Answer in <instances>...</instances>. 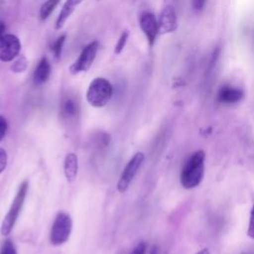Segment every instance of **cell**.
Returning a JSON list of instances; mask_svg holds the SVG:
<instances>
[{"instance_id": "obj_1", "label": "cell", "mask_w": 254, "mask_h": 254, "mask_svg": "<svg viewBox=\"0 0 254 254\" xmlns=\"http://www.w3.org/2000/svg\"><path fill=\"white\" fill-rule=\"evenodd\" d=\"M204 160L205 153L202 150L195 151L187 160L180 176L181 185L185 189H194L201 183L204 176Z\"/></svg>"}, {"instance_id": "obj_2", "label": "cell", "mask_w": 254, "mask_h": 254, "mask_svg": "<svg viewBox=\"0 0 254 254\" xmlns=\"http://www.w3.org/2000/svg\"><path fill=\"white\" fill-rule=\"evenodd\" d=\"M113 88L111 83L103 77L94 78L86 90V100L93 107H103L111 99Z\"/></svg>"}, {"instance_id": "obj_3", "label": "cell", "mask_w": 254, "mask_h": 254, "mask_svg": "<svg viewBox=\"0 0 254 254\" xmlns=\"http://www.w3.org/2000/svg\"><path fill=\"white\" fill-rule=\"evenodd\" d=\"M27 190H28V182L25 181L20 185L18 191L12 201V204L2 221L1 229H0L2 235H8L12 231L15 225V222L21 212L22 206L24 204Z\"/></svg>"}, {"instance_id": "obj_4", "label": "cell", "mask_w": 254, "mask_h": 254, "mask_svg": "<svg viewBox=\"0 0 254 254\" xmlns=\"http://www.w3.org/2000/svg\"><path fill=\"white\" fill-rule=\"evenodd\" d=\"M72 220L66 212H59L54 220L50 233V241L55 246L65 243L71 233Z\"/></svg>"}, {"instance_id": "obj_5", "label": "cell", "mask_w": 254, "mask_h": 254, "mask_svg": "<svg viewBox=\"0 0 254 254\" xmlns=\"http://www.w3.org/2000/svg\"><path fill=\"white\" fill-rule=\"evenodd\" d=\"M144 159H145L144 154L142 152H138L127 163V165L125 166V168L119 178V181L117 183V190L119 192L123 193L127 190L131 182L133 181L134 177L136 176L137 172L141 168V166L144 162Z\"/></svg>"}, {"instance_id": "obj_6", "label": "cell", "mask_w": 254, "mask_h": 254, "mask_svg": "<svg viewBox=\"0 0 254 254\" xmlns=\"http://www.w3.org/2000/svg\"><path fill=\"white\" fill-rule=\"evenodd\" d=\"M98 46L99 44L97 41H92L85 48H83L77 60L69 66V71L71 74H77L89 69L96 57Z\"/></svg>"}, {"instance_id": "obj_7", "label": "cell", "mask_w": 254, "mask_h": 254, "mask_svg": "<svg viewBox=\"0 0 254 254\" xmlns=\"http://www.w3.org/2000/svg\"><path fill=\"white\" fill-rule=\"evenodd\" d=\"M21 50V42L17 36L6 34L0 39V61L11 62L18 57Z\"/></svg>"}, {"instance_id": "obj_8", "label": "cell", "mask_w": 254, "mask_h": 254, "mask_svg": "<svg viewBox=\"0 0 254 254\" xmlns=\"http://www.w3.org/2000/svg\"><path fill=\"white\" fill-rule=\"evenodd\" d=\"M139 25L147 38L149 46L153 47L159 35V25L155 15L151 12H143L139 18Z\"/></svg>"}, {"instance_id": "obj_9", "label": "cell", "mask_w": 254, "mask_h": 254, "mask_svg": "<svg viewBox=\"0 0 254 254\" xmlns=\"http://www.w3.org/2000/svg\"><path fill=\"white\" fill-rule=\"evenodd\" d=\"M159 25V34L165 35L169 33H173L178 28V19L177 13L172 5H167L161 11L158 20Z\"/></svg>"}, {"instance_id": "obj_10", "label": "cell", "mask_w": 254, "mask_h": 254, "mask_svg": "<svg viewBox=\"0 0 254 254\" xmlns=\"http://www.w3.org/2000/svg\"><path fill=\"white\" fill-rule=\"evenodd\" d=\"M243 96H244V92L240 88H237L231 85L222 86L217 93L218 101L226 104L237 103L243 98Z\"/></svg>"}, {"instance_id": "obj_11", "label": "cell", "mask_w": 254, "mask_h": 254, "mask_svg": "<svg viewBox=\"0 0 254 254\" xmlns=\"http://www.w3.org/2000/svg\"><path fill=\"white\" fill-rule=\"evenodd\" d=\"M78 171V159L74 153H68L64 161V173L67 182L72 183L75 181Z\"/></svg>"}, {"instance_id": "obj_12", "label": "cell", "mask_w": 254, "mask_h": 254, "mask_svg": "<svg viewBox=\"0 0 254 254\" xmlns=\"http://www.w3.org/2000/svg\"><path fill=\"white\" fill-rule=\"evenodd\" d=\"M83 0H66L59 14V17L56 21L55 28L57 30H60L64 27L66 20L69 18V16L73 13L75 8L82 2Z\"/></svg>"}, {"instance_id": "obj_13", "label": "cell", "mask_w": 254, "mask_h": 254, "mask_svg": "<svg viewBox=\"0 0 254 254\" xmlns=\"http://www.w3.org/2000/svg\"><path fill=\"white\" fill-rule=\"evenodd\" d=\"M50 74H51V64H50V62L49 60L46 58V57H43L35 71H34V81L35 83L37 84H42V83H45L49 77H50Z\"/></svg>"}, {"instance_id": "obj_14", "label": "cell", "mask_w": 254, "mask_h": 254, "mask_svg": "<svg viewBox=\"0 0 254 254\" xmlns=\"http://www.w3.org/2000/svg\"><path fill=\"white\" fill-rule=\"evenodd\" d=\"M78 106L76 101L73 98H65L61 106V112L62 115L66 118H72L77 114Z\"/></svg>"}, {"instance_id": "obj_15", "label": "cell", "mask_w": 254, "mask_h": 254, "mask_svg": "<svg viewBox=\"0 0 254 254\" xmlns=\"http://www.w3.org/2000/svg\"><path fill=\"white\" fill-rule=\"evenodd\" d=\"M60 1L61 0H47L40 8V18L42 20H46L55 10Z\"/></svg>"}, {"instance_id": "obj_16", "label": "cell", "mask_w": 254, "mask_h": 254, "mask_svg": "<svg viewBox=\"0 0 254 254\" xmlns=\"http://www.w3.org/2000/svg\"><path fill=\"white\" fill-rule=\"evenodd\" d=\"M65 39H66V35L64 34L61 37H59L56 40V42L54 43V45L52 46V51H53L54 56H55L57 61H59L61 59V55H62V51H63L64 44L65 42Z\"/></svg>"}, {"instance_id": "obj_17", "label": "cell", "mask_w": 254, "mask_h": 254, "mask_svg": "<svg viewBox=\"0 0 254 254\" xmlns=\"http://www.w3.org/2000/svg\"><path fill=\"white\" fill-rule=\"evenodd\" d=\"M28 67V61L24 56H21L18 58L11 65V69L14 72H23L27 69Z\"/></svg>"}, {"instance_id": "obj_18", "label": "cell", "mask_w": 254, "mask_h": 254, "mask_svg": "<svg viewBox=\"0 0 254 254\" xmlns=\"http://www.w3.org/2000/svg\"><path fill=\"white\" fill-rule=\"evenodd\" d=\"M128 38H129V32L126 31V30L123 31V32L121 33L119 39H118L117 44L115 45L114 53H115L116 55H119V54L123 51V49H124V47H125V45H126V43H127Z\"/></svg>"}, {"instance_id": "obj_19", "label": "cell", "mask_w": 254, "mask_h": 254, "mask_svg": "<svg viewBox=\"0 0 254 254\" xmlns=\"http://www.w3.org/2000/svg\"><path fill=\"white\" fill-rule=\"evenodd\" d=\"M1 254H17L16 248L12 242V240L7 239L3 243L2 249H1Z\"/></svg>"}, {"instance_id": "obj_20", "label": "cell", "mask_w": 254, "mask_h": 254, "mask_svg": "<svg viewBox=\"0 0 254 254\" xmlns=\"http://www.w3.org/2000/svg\"><path fill=\"white\" fill-rule=\"evenodd\" d=\"M247 235H248L250 238L254 239V204L252 205V208H251V211H250V217H249Z\"/></svg>"}, {"instance_id": "obj_21", "label": "cell", "mask_w": 254, "mask_h": 254, "mask_svg": "<svg viewBox=\"0 0 254 254\" xmlns=\"http://www.w3.org/2000/svg\"><path fill=\"white\" fill-rule=\"evenodd\" d=\"M7 163H8V156H7V152L4 148L0 147V174L4 172V170L7 167Z\"/></svg>"}, {"instance_id": "obj_22", "label": "cell", "mask_w": 254, "mask_h": 254, "mask_svg": "<svg viewBox=\"0 0 254 254\" xmlns=\"http://www.w3.org/2000/svg\"><path fill=\"white\" fill-rule=\"evenodd\" d=\"M7 128H8V123H7L6 118L4 116L0 115V142L5 137L6 132H7Z\"/></svg>"}, {"instance_id": "obj_23", "label": "cell", "mask_w": 254, "mask_h": 254, "mask_svg": "<svg viewBox=\"0 0 254 254\" xmlns=\"http://www.w3.org/2000/svg\"><path fill=\"white\" fill-rule=\"evenodd\" d=\"M146 249H147L146 243L142 241V242H139V243L133 248V250L131 251L130 254H146Z\"/></svg>"}, {"instance_id": "obj_24", "label": "cell", "mask_w": 254, "mask_h": 254, "mask_svg": "<svg viewBox=\"0 0 254 254\" xmlns=\"http://www.w3.org/2000/svg\"><path fill=\"white\" fill-rule=\"evenodd\" d=\"M206 0H191V5L195 11H200L203 9Z\"/></svg>"}, {"instance_id": "obj_25", "label": "cell", "mask_w": 254, "mask_h": 254, "mask_svg": "<svg viewBox=\"0 0 254 254\" xmlns=\"http://www.w3.org/2000/svg\"><path fill=\"white\" fill-rule=\"evenodd\" d=\"M4 32H5V24L0 21V39L4 36Z\"/></svg>"}, {"instance_id": "obj_26", "label": "cell", "mask_w": 254, "mask_h": 254, "mask_svg": "<svg viewBox=\"0 0 254 254\" xmlns=\"http://www.w3.org/2000/svg\"><path fill=\"white\" fill-rule=\"evenodd\" d=\"M195 254H210V253L207 248H203V249H200L199 251H197Z\"/></svg>"}, {"instance_id": "obj_27", "label": "cell", "mask_w": 254, "mask_h": 254, "mask_svg": "<svg viewBox=\"0 0 254 254\" xmlns=\"http://www.w3.org/2000/svg\"><path fill=\"white\" fill-rule=\"evenodd\" d=\"M151 254H158V250H157V247L154 246L151 250Z\"/></svg>"}]
</instances>
